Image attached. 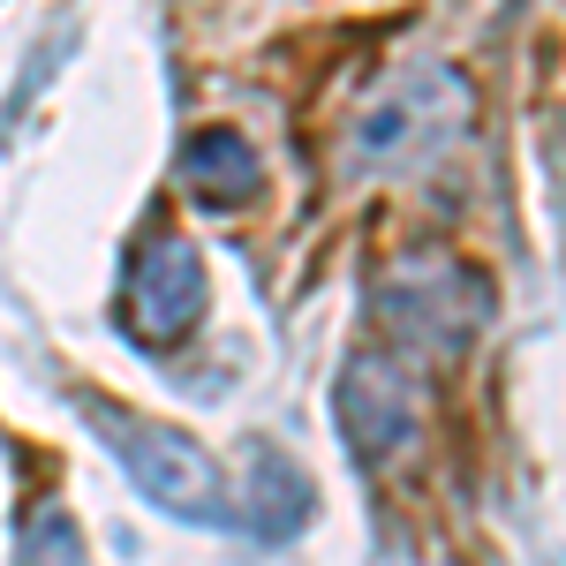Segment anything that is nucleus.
<instances>
[{
  "mask_svg": "<svg viewBox=\"0 0 566 566\" xmlns=\"http://www.w3.org/2000/svg\"><path fill=\"white\" fill-rule=\"evenodd\" d=\"M378 317L400 333V348H423L446 363V355L469 348V333L491 317V295H483V280L461 258H446V250H400V264L378 287Z\"/></svg>",
  "mask_w": 566,
  "mask_h": 566,
  "instance_id": "3",
  "label": "nucleus"
},
{
  "mask_svg": "<svg viewBox=\"0 0 566 566\" xmlns=\"http://www.w3.org/2000/svg\"><path fill=\"white\" fill-rule=\"evenodd\" d=\"M310 506H317L310 476L287 461V453L258 446L250 469H242V522L258 528L264 544H287V536H303V528H310Z\"/></svg>",
  "mask_w": 566,
  "mask_h": 566,
  "instance_id": "7",
  "label": "nucleus"
},
{
  "mask_svg": "<svg viewBox=\"0 0 566 566\" xmlns=\"http://www.w3.org/2000/svg\"><path fill=\"white\" fill-rule=\"evenodd\" d=\"M175 175H181V189H189L197 205H212V212H242V205H258V189H264L258 151H250L234 129H219V122L181 136Z\"/></svg>",
  "mask_w": 566,
  "mask_h": 566,
  "instance_id": "6",
  "label": "nucleus"
},
{
  "mask_svg": "<svg viewBox=\"0 0 566 566\" xmlns=\"http://www.w3.org/2000/svg\"><path fill=\"white\" fill-rule=\"evenodd\" d=\"M333 416H340V438L363 469H386L392 453H408L416 431H423V378L416 363L392 348H355L340 363V386H333Z\"/></svg>",
  "mask_w": 566,
  "mask_h": 566,
  "instance_id": "4",
  "label": "nucleus"
},
{
  "mask_svg": "<svg viewBox=\"0 0 566 566\" xmlns=\"http://www.w3.org/2000/svg\"><path fill=\"white\" fill-rule=\"evenodd\" d=\"M15 566H84V536L69 522V506H31L23 522V544H15Z\"/></svg>",
  "mask_w": 566,
  "mask_h": 566,
  "instance_id": "8",
  "label": "nucleus"
},
{
  "mask_svg": "<svg viewBox=\"0 0 566 566\" xmlns=\"http://www.w3.org/2000/svg\"><path fill=\"white\" fill-rule=\"evenodd\" d=\"M84 423L114 446V461L129 469V483L159 506V514H175V522H189V528H219V522H227L219 461L181 431V423L129 416L122 400H98V392H84Z\"/></svg>",
  "mask_w": 566,
  "mask_h": 566,
  "instance_id": "1",
  "label": "nucleus"
},
{
  "mask_svg": "<svg viewBox=\"0 0 566 566\" xmlns=\"http://www.w3.org/2000/svg\"><path fill=\"white\" fill-rule=\"evenodd\" d=\"M469 106H476L469 76L423 61V69H408L392 91H378V98L355 114L348 159L370 167V175H378V167H423V159H438L453 136L469 129Z\"/></svg>",
  "mask_w": 566,
  "mask_h": 566,
  "instance_id": "2",
  "label": "nucleus"
},
{
  "mask_svg": "<svg viewBox=\"0 0 566 566\" xmlns=\"http://www.w3.org/2000/svg\"><path fill=\"white\" fill-rule=\"evenodd\" d=\"M197 317H205V258H197V242L175 234V227L144 234L129 258V280H122V325L136 340H151V348H175Z\"/></svg>",
  "mask_w": 566,
  "mask_h": 566,
  "instance_id": "5",
  "label": "nucleus"
}]
</instances>
